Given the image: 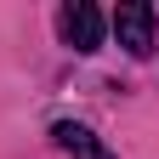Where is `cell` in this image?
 <instances>
[{
    "mask_svg": "<svg viewBox=\"0 0 159 159\" xmlns=\"http://www.w3.org/2000/svg\"><path fill=\"white\" fill-rule=\"evenodd\" d=\"M57 29H63V40L74 51H97L102 46V11H97L91 0H68L63 17H57Z\"/></svg>",
    "mask_w": 159,
    "mask_h": 159,
    "instance_id": "cell-1",
    "label": "cell"
},
{
    "mask_svg": "<svg viewBox=\"0 0 159 159\" xmlns=\"http://www.w3.org/2000/svg\"><path fill=\"white\" fill-rule=\"evenodd\" d=\"M114 34H119V46H125L131 57H148L153 51V6L125 0V6L114 11Z\"/></svg>",
    "mask_w": 159,
    "mask_h": 159,
    "instance_id": "cell-2",
    "label": "cell"
},
{
    "mask_svg": "<svg viewBox=\"0 0 159 159\" xmlns=\"http://www.w3.org/2000/svg\"><path fill=\"white\" fill-rule=\"evenodd\" d=\"M51 136H57V148H63V153H74V159H114L102 142H97V131L74 125V119H57V125H51Z\"/></svg>",
    "mask_w": 159,
    "mask_h": 159,
    "instance_id": "cell-3",
    "label": "cell"
}]
</instances>
